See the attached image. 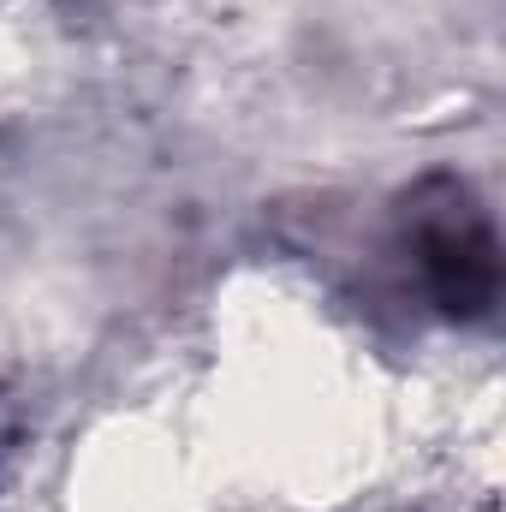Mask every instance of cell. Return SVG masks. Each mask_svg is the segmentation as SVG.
Masks as SVG:
<instances>
[{
	"label": "cell",
	"instance_id": "1",
	"mask_svg": "<svg viewBox=\"0 0 506 512\" xmlns=\"http://www.w3.org/2000/svg\"><path fill=\"white\" fill-rule=\"evenodd\" d=\"M411 251L435 292V304L459 322H483L501 298V256H495V227L471 203L465 185L429 179L411 197Z\"/></svg>",
	"mask_w": 506,
	"mask_h": 512
}]
</instances>
